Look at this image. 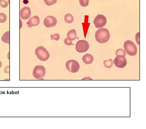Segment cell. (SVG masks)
Wrapping results in <instances>:
<instances>
[{"label":"cell","instance_id":"obj_8","mask_svg":"<svg viewBox=\"0 0 146 129\" xmlns=\"http://www.w3.org/2000/svg\"><path fill=\"white\" fill-rule=\"evenodd\" d=\"M57 23V20L54 16H47L44 20L43 24L47 28H50L55 26Z\"/></svg>","mask_w":146,"mask_h":129},{"label":"cell","instance_id":"obj_23","mask_svg":"<svg viewBox=\"0 0 146 129\" xmlns=\"http://www.w3.org/2000/svg\"><path fill=\"white\" fill-rule=\"evenodd\" d=\"M64 44L67 45H74V44L72 43V41H69L68 38H66L64 39Z\"/></svg>","mask_w":146,"mask_h":129},{"label":"cell","instance_id":"obj_27","mask_svg":"<svg viewBox=\"0 0 146 129\" xmlns=\"http://www.w3.org/2000/svg\"><path fill=\"white\" fill-rule=\"evenodd\" d=\"M2 62H0V68H1V67H2Z\"/></svg>","mask_w":146,"mask_h":129},{"label":"cell","instance_id":"obj_3","mask_svg":"<svg viewBox=\"0 0 146 129\" xmlns=\"http://www.w3.org/2000/svg\"><path fill=\"white\" fill-rule=\"evenodd\" d=\"M35 54L39 60L42 62H45L49 59L50 55L47 50L43 47L40 46L36 48Z\"/></svg>","mask_w":146,"mask_h":129},{"label":"cell","instance_id":"obj_15","mask_svg":"<svg viewBox=\"0 0 146 129\" xmlns=\"http://www.w3.org/2000/svg\"><path fill=\"white\" fill-rule=\"evenodd\" d=\"M64 20L67 23L71 24L73 22L74 18L72 14L70 13H68L65 15Z\"/></svg>","mask_w":146,"mask_h":129},{"label":"cell","instance_id":"obj_13","mask_svg":"<svg viewBox=\"0 0 146 129\" xmlns=\"http://www.w3.org/2000/svg\"><path fill=\"white\" fill-rule=\"evenodd\" d=\"M40 22L39 18L37 16H35L31 18L29 20V23L32 26H36L39 25Z\"/></svg>","mask_w":146,"mask_h":129},{"label":"cell","instance_id":"obj_16","mask_svg":"<svg viewBox=\"0 0 146 129\" xmlns=\"http://www.w3.org/2000/svg\"><path fill=\"white\" fill-rule=\"evenodd\" d=\"M115 54L117 57L125 58L126 56V54L124 50L122 49H119L116 51Z\"/></svg>","mask_w":146,"mask_h":129},{"label":"cell","instance_id":"obj_7","mask_svg":"<svg viewBox=\"0 0 146 129\" xmlns=\"http://www.w3.org/2000/svg\"><path fill=\"white\" fill-rule=\"evenodd\" d=\"M89 45L87 41L81 40L78 41L76 45V49L79 53L86 52L89 49Z\"/></svg>","mask_w":146,"mask_h":129},{"label":"cell","instance_id":"obj_22","mask_svg":"<svg viewBox=\"0 0 146 129\" xmlns=\"http://www.w3.org/2000/svg\"><path fill=\"white\" fill-rule=\"evenodd\" d=\"M8 3L5 0H0V5L3 8H6L8 6Z\"/></svg>","mask_w":146,"mask_h":129},{"label":"cell","instance_id":"obj_11","mask_svg":"<svg viewBox=\"0 0 146 129\" xmlns=\"http://www.w3.org/2000/svg\"><path fill=\"white\" fill-rule=\"evenodd\" d=\"M83 62L86 64H90L93 62L94 58L93 56L90 54H86L82 57Z\"/></svg>","mask_w":146,"mask_h":129},{"label":"cell","instance_id":"obj_10","mask_svg":"<svg viewBox=\"0 0 146 129\" xmlns=\"http://www.w3.org/2000/svg\"><path fill=\"white\" fill-rule=\"evenodd\" d=\"M31 14V12L30 8L26 6L22 8L20 11V17L22 19L26 20L30 18Z\"/></svg>","mask_w":146,"mask_h":129},{"label":"cell","instance_id":"obj_24","mask_svg":"<svg viewBox=\"0 0 146 129\" xmlns=\"http://www.w3.org/2000/svg\"><path fill=\"white\" fill-rule=\"evenodd\" d=\"M136 39L137 43L139 45V32H138L136 34Z\"/></svg>","mask_w":146,"mask_h":129},{"label":"cell","instance_id":"obj_4","mask_svg":"<svg viewBox=\"0 0 146 129\" xmlns=\"http://www.w3.org/2000/svg\"><path fill=\"white\" fill-rule=\"evenodd\" d=\"M46 74V69L44 66L38 65L35 66L33 71V77L37 80H42Z\"/></svg>","mask_w":146,"mask_h":129},{"label":"cell","instance_id":"obj_26","mask_svg":"<svg viewBox=\"0 0 146 129\" xmlns=\"http://www.w3.org/2000/svg\"><path fill=\"white\" fill-rule=\"evenodd\" d=\"M87 78H83V80H84V79H91V80H92V78H90V77H86Z\"/></svg>","mask_w":146,"mask_h":129},{"label":"cell","instance_id":"obj_18","mask_svg":"<svg viewBox=\"0 0 146 129\" xmlns=\"http://www.w3.org/2000/svg\"><path fill=\"white\" fill-rule=\"evenodd\" d=\"M7 19V16L5 13H0V22L3 23Z\"/></svg>","mask_w":146,"mask_h":129},{"label":"cell","instance_id":"obj_14","mask_svg":"<svg viewBox=\"0 0 146 129\" xmlns=\"http://www.w3.org/2000/svg\"><path fill=\"white\" fill-rule=\"evenodd\" d=\"M10 31L5 32L2 37V40L3 42L7 44H10Z\"/></svg>","mask_w":146,"mask_h":129},{"label":"cell","instance_id":"obj_17","mask_svg":"<svg viewBox=\"0 0 146 129\" xmlns=\"http://www.w3.org/2000/svg\"><path fill=\"white\" fill-rule=\"evenodd\" d=\"M113 62L112 59H110L109 60H105L104 61V65L107 68H110L112 67L113 65Z\"/></svg>","mask_w":146,"mask_h":129},{"label":"cell","instance_id":"obj_21","mask_svg":"<svg viewBox=\"0 0 146 129\" xmlns=\"http://www.w3.org/2000/svg\"><path fill=\"white\" fill-rule=\"evenodd\" d=\"M51 40H55L56 41H58L60 39V35L59 33H55L53 34H51L50 35Z\"/></svg>","mask_w":146,"mask_h":129},{"label":"cell","instance_id":"obj_2","mask_svg":"<svg viewBox=\"0 0 146 129\" xmlns=\"http://www.w3.org/2000/svg\"><path fill=\"white\" fill-rule=\"evenodd\" d=\"M124 50L128 55L135 56L137 54V49L134 42L130 40H127L124 44Z\"/></svg>","mask_w":146,"mask_h":129},{"label":"cell","instance_id":"obj_25","mask_svg":"<svg viewBox=\"0 0 146 129\" xmlns=\"http://www.w3.org/2000/svg\"><path fill=\"white\" fill-rule=\"evenodd\" d=\"M9 66H7V67H5V69H4V72L5 73H9Z\"/></svg>","mask_w":146,"mask_h":129},{"label":"cell","instance_id":"obj_1","mask_svg":"<svg viewBox=\"0 0 146 129\" xmlns=\"http://www.w3.org/2000/svg\"><path fill=\"white\" fill-rule=\"evenodd\" d=\"M95 36L97 42L104 44L108 41L110 38V34L108 30L105 28H101L96 32Z\"/></svg>","mask_w":146,"mask_h":129},{"label":"cell","instance_id":"obj_5","mask_svg":"<svg viewBox=\"0 0 146 129\" xmlns=\"http://www.w3.org/2000/svg\"><path fill=\"white\" fill-rule=\"evenodd\" d=\"M66 67L68 70L72 73L77 72L80 69L78 63L75 60H71L67 61Z\"/></svg>","mask_w":146,"mask_h":129},{"label":"cell","instance_id":"obj_6","mask_svg":"<svg viewBox=\"0 0 146 129\" xmlns=\"http://www.w3.org/2000/svg\"><path fill=\"white\" fill-rule=\"evenodd\" d=\"M106 17L102 14H98L93 21L94 25L96 28L101 29L105 26L107 23Z\"/></svg>","mask_w":146,"mask_h":129},{"label":"cell","instance_id":"obj_12","mask_svg":"<svg viewBox=\"0 0 146 129\" xmlns=\"http://www.w3.org/2000/svg\"><path fill=\"white\" fill-rule=\"evenodd\" d=\"M67 38L70 41H73L76 39H78L76 36V30L74 29L70 30L67 34Z\"/></svg>","mask_w":146,"mask_h":129},{"label":"cell","instance_id":"obj_19","mask_svg":"<svg viewBox=\"0 0 146 129\" xmlns=\"http://www.w3.org/2000/svg\"><path fill=\"white\" fill-rule=\"evenodd\" d=\"M89 0H79L80 5L83 7H86L88 5Z\"/></svg>","mask_w":146,"mask_h":129},{"label":"cell","instance_id":"obj_9","mask_svg":"<svg viewBox=\"0 0 146 129\" xmlns=\"http://www.w3.org/2000/svg\"><path fill=\"white\" fill-rule=\"evenodd\" d=\"M113 63L116 67L122 69L126 66L127 64V60L125 57H116L114 59Z\"/></svg>","mask_w":146,"mask_h":129},{"label":"cell","instance_id":"obj_20","mask_svg":"<svg viewBox=\"0 0 146 129\" xmlns=\"http://www.w3.org/2000/svg\"><path fill=\"white\" fill-rule=\"evenodd\" d=\"M57 0H44L45 4L48 6L52 5L56 3Z\"/></svg>","mask_w":146,"mask_h":129}]
</instances>
